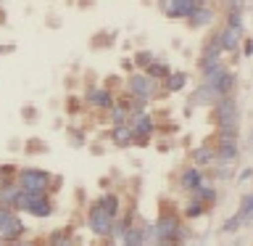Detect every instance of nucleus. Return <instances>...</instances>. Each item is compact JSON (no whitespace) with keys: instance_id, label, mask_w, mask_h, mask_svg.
Returning a JSON list of instances; mask_svg holds the SVG:
<instances>
[{"instance_id":"1","label":"nucleus","mask_w":253,"mask_h":246,"mask_svg":"<svg viewBox=\"0 0 253 246\" xmlns=\"http://www.w3.org/2000/svg\"><path fill=\"white\" fill-rule=\"evenodd\" d=\"M213 119L219 124V132L227 135H237V124H240V109H237V101L224 95L213 103Z\"/></svg>"},{"instance_id":"2","label":"nucleus","mask_w":253,"mask_h":246,"mask_svg":"<svg viewBox=\"0 0 253 246\" xmlns=\"http://www.w3.org/2000/svg\"><path fill=\"white\" fill-rule=\"evenodd\" d=\"M16 180H19L21 188L27 190H45L50 188V175L40 167H24V170H16Z\"/></svg>"},{"instance_id":"3","label":"nucleus","mask_w":253,"mask_h":246,"mask_svg":"<svg viewBox=\"0 0 253 246\" xmlns=\"http://www.w3.org/2000/svg\"><path fill=\"white\" fill-rule=\"evenodd\" d=\"M87 225H90V230L95 236H100V238H108V233H111V225H114V217L103 209V206L95 201L92 206H90V212H87Z\"/></svg>"},{"instance_id":"4","label":"nucleus","mask_w":253,"mask_h":246,"mask_svg":"<svg viewBox=\"0 0 253 246\" xmlns=\"http://www.w3.org/2000/svg\"><path fill=\"white\" fill-rule=\"evenodd\" d=\"M240 156V146H237V135H227V132H219V143L213 148V159L221 164H232L237 162Z\"/></svg>"},{"instance_id":"5","label":"nucleus","mask_w":253,"mask_h":246,"mask_svg":"<svg viewBox=\"0 0 253 246\" xmlns=\"http://www.w3.org/2000/svg\"><path fill=\"white\" fill-rule=\"evenodd\" d=\"M156 236H158V246H171V236L179 228V217L174 212H164L156 222Z\"/></svg>"},{"instance_id":"6","label":"nucleus","mask_w":253,"mask_h":246,"mask_svg":"<svg viewBox=\"0 0 253 246\" xmlns=\"http://www.w3.org/2000/svg\"><path fill=\"white\" fill-rule=\"evenodd\" d=\"M24 233H27V228H24V222H21V217L16 212L0 222V241H3V244L19 241V238H24Z\"/></svg>"},{"instance_id":"7","label":"nucleus","mask_w":253,"mask_h":246,"mask_svg":"<svg viewBox=\"0 0 253 246\" xmlns=\"http://www.w3.org/2000/svg\"><path fill=\"white\" fill-rule=\"evenodd\" d=\"M126 85H129V93L137 101H148V98H153V93H156V79H150L148 74H132Z\"/></svg>"},{"instance_id":"8","label":"nucleus","mask_w":253,"mask_h":246,"mask_svg":"<svg viewBox=\"0 0 253 246\" xmlns=\"http://www.w3.org/2000/svg\"><path fill=\"white\" fill-rule=\"evenodd\" d=\"M195 8V0H161V11L169 19H187Z\"/></svg>"},{"instance_id":"9","label":"nucleus","mask_w":253,"mask_h":246,"mask_svg":"<svg viewBox=\"0 0 253 246\" xmlns=\"http://www.w3.org/2000/svg\"><path fill=\"white\" fill-rule=\"evenodd\" d=\"M129 127H132V138H134V140H137V143H148V138H150V135H153V130H156V122H153L148 114H140Z\"/></svg>"},{"instance_id":"10","label":"nucleus","mask_w":253,"mask_h":246,"mask_svg":"<svg viewBox=\"0 0 253 246\" xmlns=\"http://www.w3.org/2000/svg\"><path fill=\"white\" fill-rule=\"evenodd\" d=\"M84 103L87 106H95V109H111L114 106V95L108 93V87H92V90H87L84 95Z\"/></svg>"},{"instance_id":"11","label":"nucleus","mask_w":253,"mask_h":246,"mask_svg":"<svg viewBox=\"0 0 253 246\" xmlns=\"http://www.w3.org/2000/svg\"><path fill=\"white\" fill-rule=\"evenodd\" d=\"M201 183H203V170H201V167L190 164V167L182 170V175H179V188L182 190H187V193H190V190H195Z\"/></svg>"},{"instance_id":"12","label":"nucleus","mask_w":253,"mask_h":246,"mask_svg":"<svg viewBox=\"0 0 253 246\" xmlns=\"http://www.w3.org/2000/svg\"><path fill=\"white\" fill-rule=\"evenodd\" d=\"M240 35L243 32L235 29V27H224L219 32V43H221V48H224V53H235V48L240 45Z\"/></svg>"},{"instance_id":"13","label":"nucleus","mask_w":253,"mask_h":246,"mask_svg":"<svg viewBox=\"0 0 253 246\" xmlns=\"http://www.w3.org/2000/svg\"><path fill=\"white\" fill-rule=\"evenodd\" d=\"M19 196H21V185L19 183H8V185L0 188V206H11V209H16Z\"/></svg>"},{"instance_id":"14","label":"nucleus","mask_w":253,"mask_h":246,"mask_svg":"<svg viewBox=\"0 0 253 246\" xmlns=\"http://www.w3.org/2000/svg\"><path fill=\"white\" fill-rule=\"evenodd\" d=\"M111 140H114L116 146H122V148L129 146V143L134 140V138H132V127H129V122L114 124V130H111Z\"/></svg>"},{"instance_id":"15","label":"nucleus","mask_w":253,"mask_h":246,"mask_svg":"<svg viewBox=\"0 0 253 246\" xmlns=\"http://www.w3.org/2000/svg\"><path fill=\"white\" fill-rule=\"evenodd\" d=\"M190 19V27H206V24L213 21V8H203V5H195L193 13L187 16Z\"/></svg>"},{"instance_id":"16","label":"nucleus","mask_w":253,"mask_h":246,"mask_svg":"<svg viewBox=\"0 0 253 246\" xmlns=\"http://www.w3.org/2000/svg\"><path fill=\"white\" fill-rule=\"evenodd\" d=\"M122 246H145V236H142V228H134V225H129L122 233Z\"/></svg>"},{"instance_id":"17","label":"nucleus","mask_w":253,"mask_h":246,"mask_svg":"<svg viewBox=\"0 0 253 246\" xmlns=\"http://www.w3.org/2000/svg\"><path fill=\"white\" fill-rule=\"evenodd\" d=\"M190 193H193V198H195V201H201V204H213V201H216V188L206 185V183H201V185H198L195 190H190Z\"/></svg>"},{"instance_id":"18","label":"nucleus","mask_w":253,"mask_h":246,"mask_svg":"<svg viewBox=\"0 0 253 246\" xmlns=\"http://www.w3.org/2000/svg\"><path fill=\"white\" fill-rule=\"evenodd\" d=\"M185 85H187V74H185V71H169V74H166V90H169V93H179Z\"/></svg>"},{"instance_id":"19","label":"nucleus","mask_w":253,"mask_h":246,"mask_svg":"<svg viewBox=\"0 0 253 246\" xmlns=\"http://www.w3.org/2000/svg\"><path fill=\"white\" fill-rule=\"evenodd\" d=\"M240 228H243V220H240V214H232V217H227L224 222H221V228H219V233L221 236H235V233H240Z\"/></svg>"},{"instance_id":"20","label":"nucleus","mask_w":253,"mask_h":246,"mask_svg":"<svg viewBox=\"0 0 253 246\" xmlns=\"http://www.w3.org/2000/svg\"><path fill=\"white\" fill-rule=\"evenodd\" d=\"M235 82H237V79H235V74H232V71H224V74L219 77V82L213 85V87H216V90H219V95L224 98V95H229V93L235 90Z\"/></svg>"},{"instance_id":"21","label":"nucleus","mask_w":253,"mask_h":246,"mask_svg":"<svg viewBox=\"0 0 253 246\" xmlns=\"http://www.w3.org/2000/svg\"><path fill=\"white\" fill-rule=\"evenodd\" d=\"M193 164L195 167H206V164H213V148L209 146H201L193 151Z\"/></svg>"},{"instance_id":"22","label":"nucleus","mask_w":253,"mask_h":246,"mask_svg":"<svg viewBox=\"0 0 253 246\" xmlns=\"http://www.w3.org/2000/svg\"><path fill=\"white\" fill-rule=\"evenodd\" d=\"M240 220H243V225H248L251 222V217H253V196L248 193V190H245L243 193V198H240Z\"/></svg>"},{"instance_id":"23","label":"nucleus","mask_w":253,"mask_h":246,"mask_svg":"<svg viewBox=\"0 0 253 246\" xmlns=\"http://www.w3.org/2000/svg\"><path fill=\"white\" fill-rule=\"evenodd\" d=\"M221 53H224V48H221V43H219V35H216L213 40H209V45H206V51H203V59H201V63H203V61H213V59H219Z\"/></svg>"},{"instance_id":"24","label":"nucleus","mask_w":253,"mask_h":246,"mask_svg":"<svg viewBox=\"0 0 253 246\" xmlns=\"http://www.w3.org/2000/svg\"><path fill=\"white\" fill-rule=\"evenodd\" d=\"M98 204L111 214V217H116V214H119V198H116L114 193H103V196L98 198Z\"/></svg>"},{"instance_id":"25","label":"nucleus","mask_w":253,"mask_h":246,"mask_svg":"<svg viewBox=\"0 0 253 246\" xmlns=\"http://www.w3.org/2000/svg\"><path fill=\"white\" fill-rule=\"evenodd\" d=\"M132 225V214H126V217H122V220H116L114 217V225H111V233H108V238H122V233L126 228Z\"/></svg>"},{"instance_id":"26","label":"nucleus","mask_w":253,"mask_h":246,"mask_svg":"<svg viewBox=\"0 0 253 246\" xmlns=\"http://www.w3.org/2000/svg\"><path fill=\"white\" fill-rule=\"evenodd\" d=\"M108 117H111V122H114V124H124L126 119H129V111H126L122 103H114V106L108 109Z\"/></svg>"},{"instance_id":"27","label":"nucleus","mask_w":253,"mask_h":246,"mask_svg":"<svg viewBox=\"0 0 253 246\" xmlns=\"http://www.w3.org/2000/svg\"><path fill=\"white\" fill-rule=\"evenodd\" d=\"M50 246H74V238L69 236V230H55L50 236Z\"/></svg>"},{"instance_id":"28","label":"nucleus","mask_w":253,"mask_h":246,"mask_svg":"<svg viewBox=\"0 0 253 246\" xmlns=\"http://www.w3.org/2000/svg\"><path fill=\"white\" fill-rule=\"evenodd\" d=\"M203 212H206V204L195 201V198L185 206V217H187V220H198V217H203Z\"/></svg>"},{"instance_id":"29","label":"nucleus","mask_w":253,"mask_h":246,"mask_svg":"<svg viewBox=\"0 0 253 246\" xmlns=\"http://www.w3.org/2000/svg\"><path fill=\"white\" fill-rule=\"evenodd\" d=\"M166 74H169V66L166 63H148V77L150 79H166Z\"/></svg>"},{"instance_id":"30","label":"nucleus","mask_w":253,"mask_h":246,"mask_svg":"<svg viewBox=\"0 0 253 246\" xmlns=\"http://www.w3.org/2000/svg\"><path fill=\"white\" fill-rule=\"evenodd\" d=\"M16 178V167L13 164H0V188L8 185V183H13Z\"/></svg>"},{"instance_id":"31","label":"nucleus","mask_w":253,"mask_h":246,"mask_svg":"<svg viewBox=\"0 0 253 246\" xmlns=\"http://www.w3.org/2000/svg\"><path fill=\"white\" fill-rule=\"evenodd\" d=\"M227 27H235V29L243 32V16L237 13V11H229V16H227Z\"/></svg>"},{"instance_id":"32","label":"nucleus","mask_w":253,"mask_h":246,"mask_svg":"<svg viewBox=\"0 0 253 246\" xmlns=\"http://www.w3.org/2000/svg\"><path fill=\"white\" fill-rule=\"evenodd\" d=\"M150 61H153V56H150L148 51H140L137 56H134V61H132V63H137V66H148Z\"/></svg>"},{"instance_id":"33","label":"nucleus","mask_w":253,"mask_h":246,"mask_svg":"<svg viewBox=\"0 0 253 246\" xmlns=\"http://www.w3.org/2000/svg\"><path fill=\"white\" fill-rule=\"evenodd\" d=\"M229 175H232V172H229V164H221L219 170H216V178H221V180L229 178Z\"/></svg>"},{"instance_id":"34","label":"nucleus","mask_w":253,"mask_h":246,"mask_svg":"<svg viewBox=\"0 0 253 246\" xmlns=\"http://www.w3.org/2000/svg\"><path fill=\"white\" fill-rule=\"evenodd\" d=\"M251 175H253V172H251V167H243V172H240V178H237V180H240V183H248V180H251Z\"/></svg>"},{"instance_id":"35","label":"nucleus","mask_w":253,"mask_h":246,"mask_svg":"<svg viewBox=\"0 0 253 246\" xmlns=\"http://www.w3.org/2000/svg\"><path fill=\"white\" fill-rule=\"evenodd\" d=\"M229 8H232V11H237V13H240L243 8H245V3H243V0H229Z\"/></svg>"},{"instance_id":"36","label":"nucleus","mask_w":253,"mask_h":246,"mask_svg":"<svg viewBox=\"0 0 253 246\" xmlns=\"http://www.w3.org/2000/svg\"><path fill=\"white\" fill-rule=\"evenodd\" d=\"M243 53L251 56V43H248V40H243Z\"/></svg>"},{"instance_id":"37","label":"nucleus","mask_w":253,"mask_h":246,"mask_svg":"<svg viewBox=\"0 0 253 246\" xmlns=\"http://www.w3.org/2000/svg\"><path fill=\"white\" fill-rule=\"evenodd\" d=\"M11 246H35V244H32V241H21V238H19V241H13Z\"/></svg>"},{"instance_id":"38","label":"nucleus","mask_w":253,"mask_h":246,"mask_svg":"<svg viewBox=\"0 0 253 246\" xmlns=\"http://www.w3.org/2000/svg\"><path fill=\"white\" fill-rule=\"evenodd\" d=\"M209 3H211V0H195V5H203V8H211Z\"/></svg>"},{"instance_id":"39","label":"nucleus","mask_w":253,"mask_h":246,"mask_svg":"<svg viewBox=\"0 0 253 246\" xmlns=\"http://www.w3.org/2000/svg\"><path fill=\"white\" fill-rule=\"evenodd\" d=\"M0 246H5V244H3V241H0Z\"/></svg>"}]
</instances>
